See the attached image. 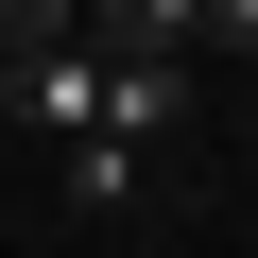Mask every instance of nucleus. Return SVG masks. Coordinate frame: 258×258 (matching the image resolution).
Wrapping results in <instances>:
<instances>
[{
  "mask_svg": "<svg viewBox=\"0 0 258 258\" xmlns=\"http://www.w3.org/2000/svg\"><path fill=\"white\" fill-rule=\"evenodd\" d=\"M0 103L35 138H103V52H69V18H0Z\"/></svg>",
  "mask_w": 258,
  "mask_h": 258,
  "instance_id": "nucleus-1",
  "label": "nucleus"
},
{
  "mask_svg": "<svg viewBox=\"0 0 258 258\" xmlns=\"http://www.w3.org/2000/svg\"><path fill=\"white\" fill-rule=\"evenodd\" d=\"M172 120H189V69H172V52H120V69H103V138H120V155H155Z\"/></svg>",
  "mask_w": 258,
  "mask_h": 258,
  "instance_id": "nucleus-2",
  "label": "nucleus"
},
{
  "mask_svg": "<svg viewBox=\"0 0 258 258\" xmlns=\"http://www.w3.org/2000/svg\"><path fill=\"white\" fill-rule=\"evenodd\" d=\"M69 207H138V155L120 138H69Z\"/></svg>",
  "mask_w": 258,
  "mask_h": 258,
  "instance_id": "nucleus-3",
  "label": "nucleus"
}]
</instances>
